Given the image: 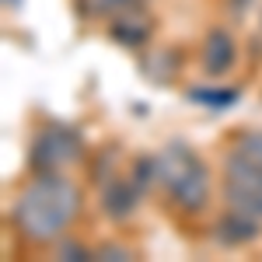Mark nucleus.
I'll list each match as a JSON object with an SVG mask.
<instances>
[{
    "label": "nucleus",
    "instance_id": "nucleus-1",
    "mask_svg": "<svg viewBox=\"0 0 262 262\" xmlns=\"http://www.w3.org/2000/svg\"><path fill=\"white\" fill-rule=\"evenodd\" d=\"M77 213V189L60 175L42 171L21 189L14 203V224L32 242H53L60 238L70 217Z\"/></svg>",
    "mask_w": 262,
    "mask_h": 262
},
{
    "label": "nucleus",
    "instance_id": "nucleus-2",
    "mask_svg": "<svg viewBox=\"0 0 262 262\" xmlns=\"http://www.w3.org/2000/svg\"><path fill=\"white\" fill-rule=\"evenodd\" d=\"M158 179L164 182V189L182 210H203L210 196V175L185 143H171L158 158Z\"/></svg>",
    "mask_w": 262,
    "mask_h": 262
},
{
    "label": "nucleus",
    "instance_id": "nucleus-3",
    "mask_svg": "<svg viewBox=\"0 0 262 262\" xmlns=\"http://www.w3.org/2000/svg\"><path fill=\"white\" fill-rule=\"evenodd\" d=\"M32 158H35V164H39L42 171H53V168H60V164L77 158V137L70 129H63V126H49L35 140Z\"/></svg>",
    "mask_w": 262,
    "mask_h": 262
},
{
    "label": "nucleus",
    "instance_id": "nucleus-4",
    "mask_svg": "<svg viewBox=\"0 0 262 262\" xmlns=\"http://www.w3.org/2000/svg\"><path fill=\"white\" fill-rule=\"evenodd\" d=\"M137 206V182H126V179H116L105 185L101 192V210L112 217V221H126Z\"/></svg>",
    "mask_w": 262,
    "mask_h": 262
},
{
    "label": "nucleus",
    "instance_id": "nucleus-5",
    "mask_svg": "<svg viewBox=\"0 0 262 262\" xmlns=\"http://www.w3.org/2000/svg\"><path fill=\"white\" fill-rule=\"evenodd\" d=\"M217 238H221L224 245H248L259 238V221L255 217H248V213H238V210H231L227 217H221L217 221Z\"/></svg>",
    "mask_w": 262,
    "mask_h": 262
},
{
    "label": "nucleus",
    "instance_id": "nucleus-6",
    "mask_svg": "<svg viewBox=\"0 0 262 262\" xmlns=\"http://www.w3.org/2000/svg\"><path fill=\"white\" fill-rule=\"evenodd\" d=\"M231 63H234V42L227 32H210V39H206V49H203V70L210 74V77H221L231 70Z\"/></svg>",
    "mask_w": 262,
    "mask_h": 262
},
{
    "label": "nucleus",
    "instance_id": "nucleus-7",
    "mask_svg": "<svg viewBox=\"0 0 262 262\" xmlns=\"http://www.w3.org/2000/svg\"><path fill=\"white\" fill-rule=\"evenodd\" d=\"M224 196H227V206H231V210L262 221V185L259 189H234V185H227Z\"/></svg>",
    "mask_w": 262,
    "mask_h": 262
},
{
    "label": "nucleus",
    "instance_id": "nucleus-8",
    "mask_svg": "<svg viewBox=\"0 0 262 262\" xmlns=\"http://www.w3.org/2000/svg\"><path fill=\"white\" fill-rule=\"evenodd\" d=\"M234 150L245 154L248 161L262 164V129H252V133H242L238 140H234Z\"/></svg>",
    "mask_w": 262,
    "mask_h": 262
},
{
    "label": "nucleus",
    "instance_id": "nucleus-9",
    "mask_svg": "<svg viewBox=\"0 0 262 262\" xmlns=\"http://www.w3.org/2000/svg\"><path fill=\"white\" fill-rule=\"evenodd\" d=\"M88 14H112V11H133L137 0H81Z\"/></svg>",
    "mask_w": 262,
    "mask_h": 262
},
{
    "label": "nucleus",
    "instance_id": "nucleus-10",
    "mask_svg": "<svg viewBox=\"0 0 262 262\" xmlns=\"http://www.w3.org/2000/svg\"><path fill=\"white\" fill-rule=\"evenodd\" d=\"M112 32H116V39L119 42H126V46H140L143 39H147V25H129V21H119V25H116V28H112Z\"/></svg>",
    "mask_w": 262,
    "mask_h": 262
},
{
    "label": "nucleus",
    "instance_id": "nucleus-11",
    "mask_svg": "<svg viewBox=\"0 0 262 262\" xmlns=\"http://www.w3.org/2000/svg\"><path fill=\"white\" fill-rule=\"evenodd\" d=\"M150 175H158V161H150V158H143V161H137V189H143V185H150Z\"/></svg>",
    "mask_w": 262,
    "mask_h": 262
},
{
    "label": "nucleus",
    "instance_id": "nucleus-12",
    "mask_svg": "<svg viewBox=\"0 0 262 262\" xmlns=\"http://www.w3.org/2000/svg\"><path fill=\"white\" fill-rule=\"evenodd\" d=\"M60 255H63V259H88V252H84L81 245H63Z\"/></svg>",
    "mask_w": 262,
    "mask_h": 262
},
{
    "label": "nucleus",
    "instance_id": "nucleus-13",
    "mask_svg": "<svg viewBox=\"0 0 262 262\" xmlns=\"http://www.w3.org/2000/svg\"><path fill=\"white\" fill-rule=\"evenodd\" d=\"M98 255L101 259H129V252H122V248H101Z\"/></svg>",
    "mask_w": 262,
    "mask_h": 262
},
{
    "label": "nucleus",
    "instance_id": "nucleus-14",
    "mask_svg": "<svg viewBox=\"0 0 262 262\" xmlns=\"http://www.w3.org/2000/svg\"><path fill=\"white\" fill-rule=\"evenodd\" d=\"M4 4H7V7H18V0H4Z\"/></svg>",
    "mask_w": 262,
    "mask_h": 262
}]
</instances>
